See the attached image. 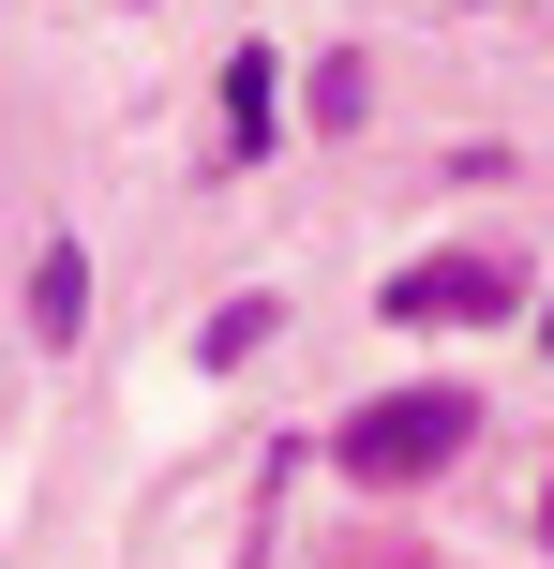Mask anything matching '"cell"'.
<instances>
[{
	"mask_svg": "<svg viewBox=\"0 0 554 569\" xmlns=\"http://www.w3.org/2000/svg\"><path fill=\"white\" fill-rule=\"evenodd\" d=\"M465 450H480V405H465V390H390V405H360V420L330 435V465L375 480V495L435 480V465H465Z\"/></svg>",
	"mask_w": 554,
	"mask_h": 569,
	"instance_id": "cell-1",
	"label": "cell"
},
{
	"mask_svg": "<svg viewBox=\"0 0 554 569\" xmlns=\"http://www.w3.org/2000/svg\"><path fill=\"white\" fill-rule=\"evenodd\" d=\"M510 300H525L510 256H420V270H390V330H495Z\"/></svg>",
	"mask_w": 554,
	"mask_h": 569,
	"instance_id": "cell-2",
	"label": "cell"
},
{
	"mask_svg": "<svg viewBox=\"0 0 554 569\" xmlns=\"http://www.w3.org/2000/svg\"><path fill=\"white\" fill-rule=\"evenodd\" d=\"M75 315H90V256L60 240V256L30 270V330H46V345H75Z\"/></svg>",
	"mask_w": 554,
	"mask_h": 569,
	"instance_id": "cell-3",
	"label": "cell"
},
{
	"mask_svg": "<svg viewBox=\"0 0 554 569\" xmlns=\"http://www.w3.org/2000/svg\"><path fill=\"white\" fill-rule=\"evenodd\" d=\"M225 120H240L225 150H270V120H285V90H270V60H255V46L225 60Z\"/></svg>",
	"mask_w": 554,
	"mask_h": 569,
	"instance_id": "cell-4",
	"label": "cell"
},
{
	"mask_svg": "<svg viewBox=\"0 0 554 569\" xmlns=\"http://www.w3.org/2000/svg\"><path fill=\"white\" fill-rule=\"evenodd\" d=\"M270 330H285V315H270V300H225V315H210V330H195V360H210V375H240V360H255Z\"/></svg>",
	"mask_w": 554,
	"mask_h": 569,
	"instance_id": "cell-5",
	"label": "cell"
},
{
	"mask_svg": "<svg viewBox=\"0 0 554 569\" xmlns=\"http://www.w3.org/2000/svg\"><path fill=\"white\" fill-rule=\"evenodd\" d=\"M540 540H554V495H540Z\"/></svg>",
	"mask_w": 554,
	"mask_h": 569,
	"instance_id": "cell-6",
	"label": "cell"
},
{
	"mask_svg": "<svg viewBox=\"0 0 554 569\" xmlns=\"http://www.w3.org/2000/svg\"><path fill=\"white\" fill-rule=\"evenodd\" d=\"M540 345H554V300H540Z\"/></svg>",
	"mask_w": 554,
	"mask_h": 569,
	"instance_id": "cell-7",
	"label": "cell"
}]
</instances>
